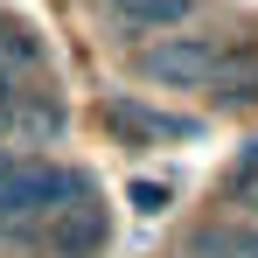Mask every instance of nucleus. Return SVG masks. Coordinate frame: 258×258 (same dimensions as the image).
Listing matches in <instances>:
<instances>
[{"label": "nucleus", "instance_id": "f257e3e1", "mask_svg": "<svg viewBox=\"0 0 258 258\" xmlns=\"http://www.w3.org/2000/svg\"><path fill=\"white\" fill-rule=\"evenodd\" d=\"M84 196H91V181L70 174V168H56V161L7 168V181H0V230H42L56 210H70Z\"/></svg>", "mask_w": 258, "mask_h": 258}, {"label": "nucleus", "instance_id": "f03ea898", "mask_svg": "<svg viewBox=\"0 0 258 258\" xmlns=\"http://www.w3.org/2000/svg\"><path fill=\"white\" fill-rule=\"evenodd\" d=\"M133 63H140L147 84L203 91V84H216V70H223V42H216V35H161V42L140 49Z\"/></svg>", "mask_w": 258, "mask_h": 258}, {"label": "nucleus", "instance_id": "7ed1b4c3", "mask_svg": "<svg viewBox=\"0 0 258 258\" xmlns=\"http://www.w3.org/2000/svg\"><path fill=\"white\" fill-rule=\"evenodd\" d=\"M35 237H42V251H49V258H98V251H105V210L84 196V203L56 210Z\"/></svg>", "mask_w": 258, "mask_h": 258}, {"label": "nucleus", "instance_id": "20e7f679", "mask_svg": "<svg viewBox=\"0 0 258 258\" xmlns=\"http://www.w3.org/2000/svg\"><path fill=\"white\" fill-rule=\"evenodd\" d=\"M105 126L133 140V147H161V140H181V133H196L188 119H174V112H154V105H140V98H112L105 105Z\"/></svg>", "mask_w": 258, "mask_h": 258}, {"label": "nucleus", "instance_id": "39448f33", "mask_svg": "<svg viewBox=\"0 0 258 258\" xmlns=\"http://www.w3.org/2000/svg\"><path fill=\"white\" fill-rule=\"evenodd\" d=\"M35 35L21 28V21H7L0 14V91H21V70H35Z\"/></svg>", "mask_w": 258, "mask_h": 258}, {"label": "nucleus", "instance_id": "423d86ee", "mask_svg": "<svg viewBox=\"0 0 258 258\" xmlns=\"http://www.w3.org/2000/svg\"><path fill=\"white\" fill-rule=\"evenodd\" d=\"M112 14L133 28H174V21L196 14V0H112Z\"/></svg>", "mask_w": 258, "mask_h": 258}, {"label": "nucleus", "instance_id": "0eeeda50", "mask_svg": "<svg viewBox=\"0 0 258 258\" xmlns=\"http://www.w3.org/2000/svg\"><path fill=\"white\" fill-rule=\"evenodd\" d=\"M133 210H168V188H161V181H133Z\"/></svg>", "mask_w": 258, "mask_h": 258}]
</instances>
